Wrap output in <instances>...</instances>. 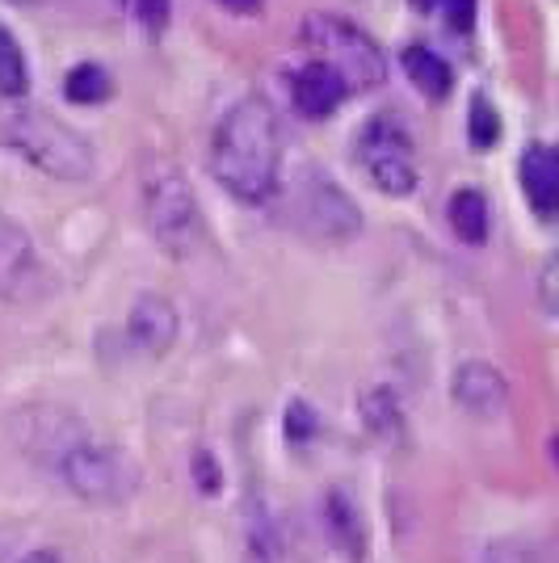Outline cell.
Segmentation results:
<instances>
[{"mask_svg":"<svg viewBox=\"0 0 559 563\" xmlns=\"http://www.w3.org/2000/svg\"><path fill=\"white\" fill-rule=\"evenodd\" d=\"M295 219L307 235L316 240H350L362 228V214L346 198V189H337V181L328 173H307L304 186H299V202H295Z\"/></svg>","mask_w":559,"mask_h":563,"instance_id":"7","label":"cell"},{"mask_svg":"<svg viewBox=\"0 0 559 563\" xmlns=\"http://www.w3.org/2000/svg\"><path fill=\"white\" fill-rule=\"evenodd\" d=\"M97 4H106V9H114V4H118V0H97Z\"/></svg>","mask_w":559,"mask_h":563,"instance_id":"28","label":"cell"},{"mask_svg":"<svg viewBox=\"0 0 559 563\" xmlns=\"http://www.w3.org/2000/svg\"><path fill=\"white\" fill-rule=\"evenodd\" d=\"M127 332H131V341H135L147 357H164V353L177 345V332H182L177 307L168 303L164 295H143V299H135V307H131Z\"/></svg>","mask_w":559,"mask_h":563,"instance_id":"10","label":"cell"},{"mask_svg":"<svg viewBox=\"0 0 559 563\" xmlns=\"http://www.w3.org/2000/svg\"><path fill=\"white\" fill-rule=\"evenodd\" d=\"M442 13H446V25H450V30L467 34L471 22H475V0H442Z\"/></svg>","mask_w":559,"mask_h":563,"instance_id":"23","label":"cell"},{"mask_svg":"<svg viewBox=\"0 0 559 563\" xmlns=\"http://www.w3.org/2000/svg\"><path fill=\"white\" fill-rule=\"evenodd\" d=\"M168 13H173V0H135V18H140L152 34L168 25Z\"/></svg>","mask_w":559,"mask_h":563,"instance_id":"22","label":"cell"},{"mask_svg":"<svg viewBox=\"0 0 559 563\" xmlns=\"http://www.w3.org/2000/svg\"><path fill=\"white\" fill-rule=\"evenodd\" d=\"M299 43L316 55V64L337 71L350 93L379 89L383 76H387V59H383L379 43L366 30H358L337 13H307L304 25H299Z\"/></svg>","mask_w":559,"mask_h":563,"instance_id":"2","label":"cell"},{"mask_svg":"<svg viewBox=\"0 0 559 563\" xmlns=\"http://www.w3.org/2000/svg\"><path fill=\"white\" fill-rule=\"evenodd\" d=\"M22 563H59V555L55 551H30Z\"/></svg>","mask_w":559,"mask_h":563,"instance_id":"26","label":"cell"},{"mask_svg":"<svg viewBox=\"0 0 559 563\" xmlns=\"http://www.w3.org/2000/svg\"><path fill=\"white\" fill-rule=\"evenodd\" d=\"M25 89H30V64L18 38L0 25V97H22Z\"/></svg>","mask_w":559,"mask_h":563,"instance_id":"19","label":"cell"},{"mask_svg":"<svg viewBox=\"0 0 559 563\" xmlns=\"http://www.w3.org/2000/svg\"><path fill=\"white\" fill-rule=\"evenodd\" d=\"M194 475H198V484H202V493H219V475H215V459H210L207 450L194 459Z\"/></svg>","mask_w":559,"mask_h":563,"instance_id":"24","label":"cell"},{"mask_svg":"<svg viewBox=\"0 0 559 563\" xmlns=\"http://www.w3.org/2000/svg\"><path fill=\"white\" fill-rule=\"evenodd\" d=\"M143 214L147 228L161 240V249H168L173 257H189L202 244V211L189 181L182 177V168L161 161L143 177Z\"/></svg>","mask_w":559,"mask_h":563,"instance_id":"5","label":"cell"},{"mask_svg":"<svg viewBox=\"0 0 559 563\" xmlns=\"http://www.w3.org/2000/svg\"><path fill=\"white\" fill-rule=\"evenodd\" d=\"M362 412H366V424H371V433L379 442H399L404 438V412H399L392 391L374 387L371 396L362 399Z\"/></svg>","mask_w":559,"mask_h":563,"instance_id":"17","label":"cell"},{"mask_svg":"<svg viewBox=\"0 0 559 563\" xmlns=\"http://www.w3.org/2000/svg\"><path fill=\"white\" fill-rule=\"evenodd\" d=\"M404 71H408V80H413L425 97H446L450 93V85H454L450 64H446L438 51H429V47L404 51Z\"/></svg>","mask_w":559,"mask_h":563,"instance_id":"15","label":"cell"},{"mask_svg":"<svg viewBox=\"0 0 559 563\" xmlns=\"http://www.w3.org/2000/svg\"><path fill=\"white\" fill-rule=\"evenodd\" d=\"M522 189L542 219H551L559 207V161L547 143H530L522 156Z\"/></svg>","mask_w":559,"mask_h":563,"instance_id":"13","label":"cell"},{"mask_svg":"<svg viewBox=\"0 0 559 563\" xmlns=\"http://www.w3.org/2000/svg\"><path fill=\"white\" fill-rule=\"evenodd\" d=\"M442 0H413V9H420V13H429V9H438Z\"/></svg>","mask_w":559,"mask_h":563,"instance_id":"27","label":"cell"},{"mask_svg":"<svg viewBox=\"0 0 559 563\" xmlns=\"http://www.w3.org/2000/svg\"><path fill=\"white\" fill-rule=\"evenodd\" d=\"M320 514H325L328 542H332L350 563L366 560V521H362V509L350 500V493H346V488H328Z\"/></svg>","mask_w":559,"mask_h":563,"instance_id":"11","label":"cell"},{"mask_svg":"<svg viewBox=\"0 0 559 563\" xmlns=\"http://www.w3.org/2000/svg\"><path fill=\"white\" fill-rule=\"evenodd\" d=\"M59 479L68 484V493L85 505H122L140 493V467L131 454L80 438L76 446H68L59 454Z\"/></svg>","mask_w":559,"mask_h":563,"instance_id":"4","label":"cell"},{"mask_svg":"<svg viewBox=\"0 0 559 563\" xmlns=\"http://www.w3.org/2000/svg\"><path fill=\"white\" fill-rule=\"evenodd\" d=\"M9 140L30 165L55 181H85L94 173V143L47 110H18L9 118Z\"/></svg>","mask_w":559,"mask_h":563,"instance_id":"3","label":"cell"},{"mask_svg":"<svg viewBox=\"0 0 559 563\" xmlns=\"http://www.w3.org/2000/svg\"><path fill=\"white\" fill-rule=\"evenodd\" d=\"M13 4H39V0H13Z\"/></svg>","mask_w":559,"mask_h":563,"instance_id":"29","label":"cell"},{"mask_svg":"<svg viewBox=\"0 0 559 563\" xmlns=\"http://www.w3.org/2000/svg\"><path fill=\"white\" fill-rule=\"evenodd\" d=\"M450 228L463 244H475V249L489 240V202L480 189H459L450 198Z\"/></svg>","mask_w":559,"mask_h":563,"instance_id":"16","label":"cell"},{"mask_svg":"<svg viewBox=\"0 0 559 563\" xmlns=\"http://www.w3.org/2000/svg\"><path fill=\"white\" fill-rule=\"evenodd\" d=\"M278 118L261 97L235 101L219 118L215 140H210V173L215 181L240 202H265L278 189Z\"/></svg>","mask_w":559,"mask_h":563,"instance_id":"1","label":"cell"},{"mask_svg":"<svg viewBox=\"0 0 559 563\" xmlns=\"http://www.w3.org/2000/svg\"><path fill=\"white\" fill-rule=\"evenodd\" d=\"M64 93L76 106H97V101H106V97L114 93V80H110V71L101 68V64H76L68 71V80H64Z\"/></svg>","mask_w":559,"mask_h":563,"instance_id":"18","label":"cell"},{"mask_svg":"<svg viewBox=\"0 0 559 563\" xmlns=\"http://www.w3.org/2000/svg\"><path fill=\"white\" fill-rule=\"evenodd\" d=\"M467 140L475 152H489L492 143L501 140V114L484 93L471 97V114H467Z\"/></svg>","mask_w":559,"mask_h":563,"instance_id":"20","label":"cell"},{"mask_svg":"<svg viewBox=\"0 0 559 563\" xmlns=\"http://www.w3.org/2000/svg\"><path fill=\"white\" fill-rule=\"evenodd\" d=\"M358 161L371 173V181L392 198H408L417 189V152L404 122L392 114H379L358 135Z\"/></svg>","mask_w":559,"mask_h":563,"instance_id":"6","label":"cell"},{"mask_svg":"<svg viewBox=\"0 0 559 563\" xmlns=\"http://www.w3.org/2000/svg\"><path fill=\"white\" fill-rule=\"evenodd\" d=\"M244 563H286L282 526L261 493L244 500Z\"/></svg>","mask_w":559,"mask_h":563,"instance_id":"12","label":"cell"},{"mask_svg":"<svg viewBox=\"0 0 559 563\" xmlns=\"http://www.w3.org/2000/svg\"><path fill=\"white\" fill-rule=\"evenodd\" d=\"M450 391H454V404L463 412H471V417H480V421L501 417L505 404H509V383L489 362H467V366H459Z\"/></svg>","mask_w":559,"mask_h":563,"instance_id":"9","label":"cell"},{"mask_svg":"<svg viewBox=\"0 0 559 563\" xmlns=\"http://www.w3.org/2000/svg\"><path fill=\"white\" fill-rule=\"evenodd\" d=\"M346 97H350V89L341 85V76L328 71L325 64H316V59L295 76V106L307 118H328Z\"/></svg>","mask_w":559,"mask_h":563,"instance_id":"14","label":"cell"},{"mask_svg":"<svg viewBox=\"0 0 559 563\" xmlns=\"http://www.w3.org/2000/svg\"><path fill=\"white\" fill-rule=\"evenodd\" d=\"M215 4H223V9H232V13H240V18H256L265 0H215Z\"/></svg>","mask_w":559,"mask_h":563,"instance_id":"25","label":"cell"},{"mask_svg":"<svg viewBox=\"0 0 559 563\" xmlns=\"http://www.w3.org/2000/svg\"><path fill=\"white\" fill-rule=\"evenodd\" d=\"M316 429H320L316 412L307 408L304 399H295V404L286 408V438H291V442H307V438H316Z\"/></svg>","mask_w":559,"mask_h":563,"instance_id":"21","label":"cell"},{"mask_svg":"<svg viewBox=\"0 0 559 563\" xmlns=\"http://www.w3.org/2000/svg\"><path fill=\"white\" fill-rule=\"evenodd\" d=\"M39 286H43V269H39L34 240L22 223L0 214V299L4 303H25V299L39 295Z\"/></svg>","mask_w":559,"mask_h":563,"instance_id":"8","label":"cell"}]
</instances>
